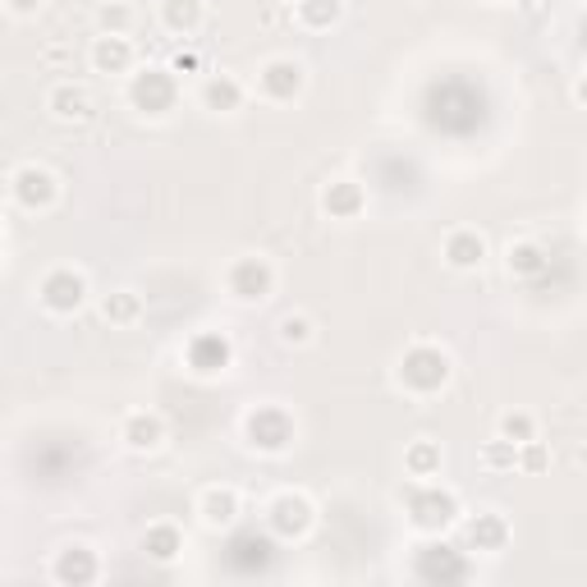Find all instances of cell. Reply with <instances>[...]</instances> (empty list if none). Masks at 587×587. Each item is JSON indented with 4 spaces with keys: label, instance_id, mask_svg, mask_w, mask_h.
<instances>
[{
    "label": "cell",
    "instance_id": "15",
    "mask_svg": "<svg viewBox=\"0 0 587 587\" xmlns=\"http://www.w3.org/2000/svg\"><path fill=\"white\" fill-rule=\"evenodd\" d=\"M441 257H445L450 271H477V267L487 262V239L477 234V230H450Z\"/></svg>",
    "mask_w": 587,
    "mask_h": 587
},
{
    "label": "cell",
    "instance_id": "18",
    "mask_svg": "<svg viewBox=\"0 0 587 587\" xmlns=\"http://www.w3.org/2000/svg\"><path fill=\"white\" fill-rule=\"evenodd\" d=\"M363 207H367V193L354 180H331L321 188V211L331 216V221H354Z\"/></svg>",
    "mask_w": 587,
    "mask_h": 587
},
{
    "label": "cell",
    "instance_id": "24",
    "mask_svg": "<svg viewBox=\"0 0 587 587\" xmlns=\"http://www.w3.org/2000/svg\"><path fill=\"white\" fill-rule=\"evenodd\" d=\"M340 14H344L340 0H294V19L303 28H313V33L340 24Z\"/></svg>",
    "mask_w": 587,
    "mask_h": 587
},
{
    "label": "cell",
    "instance_id": "5",
    "mask_svg": "<svg viewBox=\"0 0 587 587\" xmlns=\"http://www.w3.org/2000/svg\"><path fill=\"white\" fill-rule=\"evenodd\" d=\"M37 298L47 313L74 317L83 303H88V280H83V271H74V267H56V271H47V280H41Z\"/></svg>",
    "mask_w": 587,
    "mask_h": 587
},
{
    "label": "cell",
    "instance_id": "13",
    "mask_svg": "<svg viewBox=\"0 0 587 587\" xmlns=\"http://www.w3.org/2000/svg\"><path fill=\"white\" fill-rule=\"evenodd\" d=\"M198 514H203V524L216 528V533H225L239 524V514H244V496H239L234 487H207L198 496Z\"/></svg>",
    "mask_w": 587,
    "mask_h": 587
},
{
    "label": "cell",
    "instance_id": "17",
    "mask_svg": "<svg viewBox=\"0 0 587 587\" xmlns=\"http://www.w3.org/2000/svg\"><path fill=\"white\" fill-rule=\"evenodd\" d=\"M88 60H93V70H97V74H129V70H134V41L101 33V37L93 41Z\"/></svg>",
    "mask_w": 587,
    "mask_h": 587
},
{
    "label": "cell",
    "instance_id": "22",
    "mask_svg": "<svg viewBox=\"0 0 587 587\" xmlns=\"http://www.w3.org/2000/svg\"><path fill=\"white\" fill-rule=\"evenodd\" d=\"M101 317L111 326H138L143 321V294L138 290H111L101 294Z\"/></svg>",
    "mask_w": 587,
    "mask_h": 587
},
{
    "label": "cell",
    "instance_id": "33",
    "mask_svg": "<svg viewBox=\"0 0 587 587\" xmlns=\"http://www.w3.org/2000/svg\"><path fill=\"white\" fill-rule=\"evenodd\" d=\"M0 225H5V207H0Z\"/></svg>",
    "mask_w": 587,
    "mask_h": 587
},
{
    "label": "cell",
    "instance_id": "21",
    "mask_svg": "<svg viewBox=\"0 0 587 587\" xmlns=\"http://www.w3.org/2000/svg\"><path fill=\"white\" fill-rule=\"evenodd\" d=\"M143 551H147V560H157V564L180 560V555H184V533H180V524H151V528L143 533Z\"/></svg>",
    "mask_w": 587,
    "mask_h": 587
},
{
    "label": "cell",
    "instance_id": "8",
    "mask_svg": "<svg viewBox=\"0 0 587 587\" xmlns=\"http://www.w3.org/2000/svg\"><path fill=\"white\" fill-rule=\"evenodd\" d=\"M129 101H134V111H143V115H166L170 106H175V74L170 70L134 74V83H129Z\"/></svg>",
    "mask_w": 587,
    "mask_h": 587
},
{
    "label": "cell",
    "instance_id": "2",
    "mask_svg": "<svg viewBox=\"0 0 587 587\" xmlns=\"http://www.w3.org/2000/svg\"><path fill=\"white\" fill-rule=\"evenodd\" d=\"M450 354L437 350V344H413V350L400 358V386L408 395H437V390L450 381Z\"/></svg>",
    "mask_w": 587,
    "mask_h": 587
},
{
    "label": "cell",
    "instance_id": "10",
    "mask_svg": "<svg viewBox=\"0 0 587 587\" xmlns=\"http://www.w3.org/2000/svg\"><path fill=\"white\" fill-rule=\"evenodd\" d=\"M47 111H51L60 124H88L93 111H97V101H93V93L83 88V83L64 78V83H56V88L47 93Z\"/></svg>",
    "mask_w": 587,
    "mask_h": 587
},
{
    "label": "cell",
    "instance_id": "25",
    "mask_svg": "<svg viewBox=\"0 0 587 587\" xmlns=\"http://www.w3.org/2000/svg\"><path fill=\"white\" fill-rule=\"evenodd\" d=\"M193 372H225V363H230V344L225 340H216V335H203V340H193Z\"/></svg>",
    "mask_w": 587,
    "mask_h": 587
},
{
    "label": "cell",
    "instance_id": "12",
    "mask_svg": "<svg viewBox=\"0 0 587 587\" xmlns=\"http://www.w3.org/2000/svg\"><path fill=\"white\" fill-rule=\"evenodd\" d=\"M120 441L134 454H157L166 445V418L161 413H147V408L129 413V418L120 423Z\"/></svg>",
    "mask_w": 587,
    "mask_h": 587
},
{
    "label": "cell",
    "instance_id": "3",
    "mask_svg": "<svg viewBox=\"0 0 587 587\" xmlns=\"http://www.w3.org/2000/svg\"><path fill=\"white\" fill-rule=\"evenodd\" d=\"M317 524V505L308 491H276L267 500V528L280 537V541H298L308 537Z\"/></svg>",
    "mask_w": 587,
    "mask_h": 587
},
{
    "label": "cell",
    "instance_id": "23",
    "mask_svg": "<svg viewBox=\"0 0 587 587\" xmlns=\"http://www.w3.org/2000/svg\"><path fill=\"white\" fill-rule=\"evenodd\" d=\"M505 267L518 280H537L547 271V253H541V244H533V239H518V244L505 248Z\"/></svg>",
    "mask_w": 587,
    "mask_h": 587
},
{
    "label": "cell",
    "instance_id": "32",
    "mask_svg": "<svg viewBox=\"0 0 587 587\" xmlns=\"http://www.w3.org/2000/svg\"><path fill=\"white\" fill-rule=\"evenodd\" d=\"M198 64H203V60H198V51H180V56H175V64H170V74H184V70H198Z\"/></svg>",
    "mask_w": 587,
    "mask_h": 587
},
{
    "label": "cell",
    "instance_id": "14",
    "mask_svg": "<svg viewBox=\"0 0 587 587\" xmlns=\"http://www.w3.org/2000/svg\"><path fill=\"white\" fill-rule=\"evenodd\" d=\"M505 541H510V524H505V518H500L496 510L473 514L468 524H464V547H468V551L496 555V551H505Z\"/></svg>",
    "mask_w": 587,
    "mask_h": 587
},
{
    "label": "cell",
    "instance_id": "20",
    "mask_svg": "<svg viewBox=\"0 0 587 587\" xmlns=\"http://www.w3.org/2000/svg\"><path fill=\"white\" fill-rule=\"evenodd\" d=\"M203 19H207L203 0H161V24H166V33L193 37V33L203 28Z\"/></svg>",
    "mask_w": 587,
    "mask_h": 587
},
{
    "label": "cell",
    "instance_id": "19",
    "mask_svg": "<svg viewBox=\"0 0 587 587\" xmlns=\"http://www.w3.org/2000/svg\"><path fill=\"white\" fill-rule=\"evenodd\" d=\"M441 464H445V450H441V441H431V437H418L404 450V473L413 477V482L441 477Z\"/></svg>",
    "mask_w": 587,
    "mask_h": 587
},
{
    "label": "cell",
    "instance_id": "7",
    "mask_svg": "<svg viewBox=\"0 0 587 587\" xmlns=\"http://www.w3.org/2000/svg\"><path fill=\"white\" fill-rule=\"evenodd\" d=\"M225 285L239 303H267L276 294V267L267 257H239L225 276Z\"/></svg>",
    "mask_w": 587,
    "mask_h": 587
},
{
    "label": "cell",
    "instance_id": "9",
    "mask_svg": "<svg viewBox=\"0 0 587 587\" xmlns=\"http://www.w3.org/2000/svg\"><path fill=\"white\" fill-rule=\"evenodd\" d=\"M303 83H308V70L290 56H276L257 70V93H262L267 101H294L303 93Z\"/></svg>",
    "mask_w": 587,
    "mask_h": 587
},
{
    "label": "cell",
    "instance_id": "34",
    "mask_svg": "<svg viewBox=\"0 0 587 587\" xmlns=\"http://www.w3.org/2000/svg\"><path fill=\"white\" fill-rule=\"evenodd\" d=\"M0 10H5V0H0Z\"/></svg>",
    "mask_w": 587,
    "mask_h": 587
},
{
    "label": "cell",
    "instance_id": "11",
    "mask_svg": "<svg viewBox=\"0 0 587 587\" xmlns=\"http://www.w3.org/2000/svg\"><path fill=\"white\" fill-rule=\"evenodd\" d=\"M97 574H101V560H97V551L88 547V541H70V547H60V555L51 564V578L56 583H74V587L97 583Z\"/></svg>",
    "mask_w": 587,
    "mask_h": 587
},
{
    "label": "cell",
    "instance_id": "27",
    "mask_svg": "<svg viewBox=\"0 0 587 587\" xmlns=\"http://www.w3.org/2000/svg\"><path fill=\"white\" fill-rule=\"evenodd\" d=\"M97 24H101V33H111V37H129L134 24H138V14H134L129 0H106V5L97 10Z\"/></svg>",
    "mask_w": 587,
    "mask_h": 587
},
{
    "label": "cell",
    "instance_id": "26",
    "mask_svg": "<svg viewBox=\"0 0 587 587\" xmlns=\"http://www.w3.org/2000/svg\"><path fill=\"white\" fill-rule=\"evenodd\" d=\"M276 335H280V344H290V350H308L317 340V321L308 313H285L276 321Z\"/></svg>",
    "mask_w": 587,
    "mask_h": 587
},
{
    "label": "cell",
    "instance_id": "31",
    "mask_svg": "<svg viewBox=\"0 0 587 587\" xmlns=\"http://www.w3.org/2000/svg\"><path fill=\"white\" fill-rule=\"evenodd\" d=\"M5 10L19 14V19H33V14L41 10V0H5Z\"/></svg>",
    "mask_w": 587,
    "mask_h": 587
},
{
    "label": "cell",
    "instance_id": "29",
    "mask_svg": "<svg viewBox=\"0 0 587 587\" xmlns=\"http://www.w3.org/2000/svg\"><path fill=\"white\" fill-rule=\"evenodd\" d=\"M477 460H482L487 473H514V468H518V445L505 441V437H496V441L482 445V454H477Z\"/></svg>",
    "mask_w": 587,
    "mask_h": 587
},
{
    "label": "cell",
    "instance_id": "30",
    "mask_svg": "<svg viewBox=\"0 0 587 587\" xmlns=\"http://www.w3.org/2000/svg\"><path fill=\"white\" fill-rule=\"evenodd\" d=\"M547 464H551V460H547V445H541L537 437L518 445V468H524V473H541Z\"/></svg>",
    "mask_w": 587,
    "mask_h": 587
},
{
    "label": "cell",
    "instance_id": "1",
    "mask_svg": "<svg viewBox=\"0 0 587 587\" xmlns=\"http://www.w3.org/2000/svg\"><path fill=\"white\" fill-rule=\"evenodd\" d=\"M408 518L418 533H445L454 518H460V496L450 487H441L437 477H427V482H413L408 491Z\"/></svg>",
    "mask_w": 587,
    "mask_h": 587
},
{
    "label": "cell",
    "instance_id": "6",
    "mask_svg": "<svg viewBox=\"0 0 587 587\" xmlns=\"http://www.w3.org/2000/svg\"><path fill=\"white\" fill-rule=\"evenodd\" d=\"M10 193H14V203L24 207V211H51L60 203V180L51 175L47 166H19L14 175H10Z\"/></svg>",
    "mask_w": 587,
    "mask_h": 587
},
{
    "label": "cell",
    "instance_id": "16",
    "mask_svg": "<svg viewBox=\"0 0 587 587\" xmlns=\"http://www.w3.org/2000/svg\"><path fill=\"white\" fill-rule=\"evenodd\" d=\"M244 97H248V88L234 74H207L203 88H198V101L216 115H234L239 106H244Z\"/></svg>",
    "mask_w": 587,
    "mask_h": 587
},
{
    "label": "cell",
    "instance_id": "4",
    "mask_svg": "<svg viewBox=\"0 0 587 587\" xmlns=\"http://www.w3.org/2000/svg\"><path fill=\"white\" fill-rule=\"evenodd\" d=\"M244 437L253 450H262V454H285L298 437V427L285 408H276V404H257L248 418H244Z\"/></svg>",
    "mask_w": 587,
    "mask_h": 587
},
{
    "label": "cell",
    "instance_id": "28",
    "mask_svg": "<svg viewBox=\"0 0 587 587\" xmlns=\"http://www.w3.org/2000/svg\"><path fill=\"white\" fill-rule=\"evenodd\" d=\"M496 437H505V441H514V445H524V441H533V437H537V418H533V413H524V408L500 413Z\"/></svg>",
    "mask_w": 587,
    "mask_h": 587
}]
</instances>
